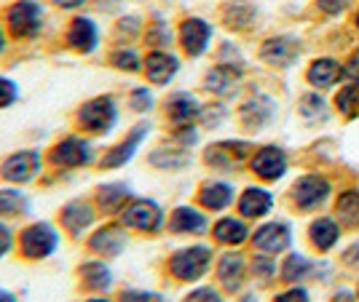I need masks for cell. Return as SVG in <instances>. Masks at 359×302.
<instances>
[{
    "instance_id": "10",
    "label": "cell",
    "mask_w": 359,
    "mask_h": 302,
    "mask_svg": "<svg viewBox=\"0 0 359 302\" xmlns=\"http://www.w3.org/2000/svg\"><path fill=\"white\" fill-rule=\"evenodd\" d=\"M252 171L260 180H279L287 171V155L279 148H263L255 152L252 158Z\"/></svg>"
},
{
    "instance_id": "32",
    "label": "cell",
    "mask_w": 359,
    "mask_h": 302,
    "mask_svg": "<svg viewBox=\"0 0 359 302\" xmlns=\"http://www.w3.org/2000/svg\"><path fill=\"white\" fill-rule=\"evenodd\" d=\"M150 164L158 168H180L188 164V152L182 150H169V148H164V150H156L153 155H150Z\"/></svg>"
},
{
    "instance_id": "53",
    "label": "cell",
    "mask_w": 359,
    "mask_h": 302,
    "mask_svg": "<svg viewBox=\"0 0 359 302\" xmlns=\"http://www.w3.org/2000/svg\"><path fill=\"white\" fill-rule=\"evenodd\" d=\"M357 24H359V14H357Z\"/></svg>"
},
{
    "instance_id": "9",
    "label": "cell",
    "mask_w": 359,
    "mask_h": 302,
    "mask_svg": "<svg viewBox=\"0 0 359 302\" xmlns=\"http://www.w3.org/2000/svg\"><path fill=\"white\" fill-rule=\"evenodd\" d=\"M330 193V182L319 174H309L292 187V201L298 209H314Z\"/></svg>"
},
{
    "instance_id": "19",
    "label": "cell",
    "mask_w": 359,
    "mask_h": 302,
    "mask_svg": "<svg viewBox=\"0 0 359 302\" xmlns=\"http://www.w3.org/2000/svg\"><path fill=\"white\" fill-rule=\"evenodd\" d=\"M198 201H201L204 209L220 212V209H225V206L233 201V187L225 185V182H207V185L198 190Z\"/></svg>"
},
{
    "instance_id": "17",
    "label": "cell",
    "mask_w": 359,
    "mask_h": 302,
    "mask_svg": "<svg viewBox=\"0 0 359 302\" xmlns=\"http://www.w3.org/2000/svg\"><path fill=\"white\" fill-rule=\"evenodd\" d=\"M260 57L269 64L287 67L290 62L298 57V43L290 41V38H271L269 43H263V48H260Z\"/></svg>"
},
{
    "instance_id": "16",
    "label": "cell",
    "mask_w": 359,
    "mask_h": 302,
    "mask_svg": "<svg viewBox=\"0 0 359 302\" xmlns=\"http://www.w3.org/2000/svg\"><path fill=\"white\" fill-rule=\"evenodd\" d=\"M252 241L257 249H263L269 254H276V252H282V249L290 246V230L282 222H271V225H263L255 233Z\"/></svg>"
},
{
    "instance_id": "41",
    "label": "cell",
    "mask_w": 359,
    "mask_h": 302,
    "mask_svg": "<svg viewBox=\"0 0 359 302\" xmlns=\"http://www.w3.org/2000/svg\"><path fill=\"white\" fill-rule=\"evenodd\" d=\"M252 271L257 278H271L273 275V259L271 257H255Z\"/></svg>"
},
{
    "instance_id": "43",
    "label": "cell",
    "mask_w": 359,
    "mask_h": 302,
    "mask_svg": "<svg viewBox=\"0 0 359 302\" xmlns=\"http://www.w3.org/2000/svg\"><path fill=\"white\" fill-rule=\"evenodd\" d=\"M276 302H309V294H306L303 289H290L285 294H279Z\"/></svg>"
},
{
    "instance_id": "34",
    "label": "cell",
    "mask_w": 359,
    "mask_h": 302,
    "mask_svg": "<svg viewBox=\"0 0 359 302\" xmlns=\"http://www.w3.org/2000/svg\"><path fill=\"white\" fill-rule=\"evenodd\" d=\"M309 271H311V262L303 259L300 254H292V257H287L285 268H282V275H285V281H300Z\"/></svg>"
},
{
    "instance_id": "35",
    "label": "cell",
    "mask_w": 359,
    "mask_h": 302,
    "mask_svg": "<svg viewBox=\"0 0 359 302\" xmlns=\"http://www.w3.org/2000/svg\"><path fill=\"white\" fill-rule=\"evenodd\" d=\"M300 113L309 118V121H322V118H327V110H325V102L314 96V94H306L303 99H300Z\"/></svg>"
},
{
    "instance_id": "11",
    "label": "cell",
    "mask_w": 359,
    "mask_h": 302,
    "mask_svg": "<svg viewBox=\"0 0 359 302\" xmlns=\"http://www.w3.org/2000/svg\"><path fill=\"white\" fill-rule=\"evenodd\" d=\"M91 252H97L100 257H118L126 246V236L118 225H105L100 227L94 236L89 238Z\"/></svg>"
},
{
    "instance_id": "5",
    "label": "cell",
    "mask_w": 359,
    "mask_h": 302,
    "mask_svg": "<svg viewBox=\"0 0 359 302\" xmlns=\"http://www.w3.org/2000/svg\"><path fill=\"white\" fill-rule=\"evenodd\" d=\"M123 222L129 227H135L140 233H156L161 222H164V212L158 203H153L148 198H137V201H129L123 209Z\"/></svg>"
},
{
    "instance_id": "44",
    "label": "cell",
    "mask_w": 359,
    "mask_h": 302,
    "mask_svg": "<svg viewBox=\"0 0 359 302\" xmlns=\"http://www.w3.org/2000/svg\"><path fill=\"white\" fill-rule=\"evenodd\" d=\"M346 3L348 0H319V8L327 11V14H338V11H344Z\"/></svg>"
},
{
    "instance_id": "42",
    "label": "cell",
    "mask_w": 359,
    "mask_h": 302,
    "mask_svg": "<svg viewBox=\"0 0 359 302\" xmlns=\"http://www.w3.org/2000/svg\"><path fill=\"white\" fill-rule=\"evenodd\" d=\"M188 302H223V300H220V294L215 289L204 287V289H196L194 294L188 297Z\"/></svg>"
},
{
    "instance_id": "4",
    "label": "cell",
    "mask_w": 359,
    "mask_h": 302,
    "mask_svg": "<svg viewBox=\"0 0 359 302\" xmlns=\"http://www.w3.org/2000/svg\"><path fill=\"white\" fill-rule=\"evenodd\" d=\"M43 24V11L35 0H19L8 8V32L14 38H35Z\"/></svg>"
},
{
    "instance_id": "52",
    "label": "cell",
    "mask_w": 359,
    "mask_h": 302,
    "mask_svg": "<svg viewBox=\"0 0 359 302\" xmlns=\"http://www.w3.org/2000/svg\"><path fill=\"white\" fill-rule=\"evenodd\" d=\"M89 302H110V300H89Z\"/></svg>"
},
{
    "instance_id": "3",
    "label": "cell",
    "mask_w": 359,
    "mask_h": 302,
    "mask_svg": "<svg viewBox=\"0 0 359 302\" xmlns=\"http://www.w3.org/2000/svg\"><path fill=\"white\" fill-rule=\"evenodd\" d=\"M212 262V252L207 246H188L169 259V271L177 281H196L201 278Z\"/></svg>"
},
{
    "instance_id": "48",
    "label": "cell",
    "mask_w": 359,
    "mask_h": 302,
    "mask_svg": "<svg viewBox=\"0 0 359 302\" xmlns=\"http://www.w3.org/2000/svg\"><path fill=\"white\" fill-rule=\"evenodd\" d=\"M0 302H16V297L11 292H0Z\"/></svg>"
},
{
    "instance_id": "45",
    "label": "cell",
    "mask_w": 359,
    "mask_h": 302,
    "mask_svg": "<svg viewBox=\"0 0 359 302\" xmlns=\"http://www.w3.org/2000/svg\"><path fill=\"white\" fill-rule=\"evenodd\" d=\"M11 236H14V233H11L8 227L0 225V257H3V254L11 249V243H14V238H11Z\"/></svg>"
},
{
    "instance_id": "20",
    "label": "cell",
    "mask_w": 359,
    "mask_h": 302,
    "mask_svg": "<svg viewBox=\"0 0 359 302\" xmlns=\"http://www.w3.org/2000/svg\"><path fill=\"white\" fill-rule=\"evenodd\" d=\"M62 222L70 233H83L94 222V209L86 201H73L62 209Z\"/></svg>"
},
{
    "instance_id": "24",
    "label": "cell",
    "mask_w": 359,
    "mask_h": 302,
    "mask_svg": "<svg viewBox=\"0 0 359 302\" xmlns=\"http://www.w3.org/2000/svg\"><path fill=\"white\" fill-rule=\"evenodd\" d=\"M81 278H83V287L86 289H94V292H100V289H107L110 287V278H113V273L107 268L105 262H100V259H91L86 265H81Z\"/></svg>"
},
{
    "instance_id": "26",
    "label": "cell",
    "mask_w": 359,
    "mask_h": 302,
    "mask_svg": "<svg viewBox=\"0 0 359 302\" xmlns=\"http://www.w3.org/2000/svg\"><path fill=\"white\" fill-rule=\"evenodd\" d=\"M204 227H207L204 214H198L191 206H180L172 214V230L175 233H201Z\"/></svg>"
},
{
    "instance_id": "8",
    "label": "cell",
    "mask_w": 359,
    "mask_h": 302,
    "mask_svg": "<svg viewBox=\"0 0 359 302\" xmlns=\"http://www.w3.org/2000/svg\"><path fill=\"white\" fill-rule=\"evenodd\" d=\"M212 27L204 19H185L180 24V45L185 48L188 57H201L210 45Z\"/></svg>"
},
{
    "instance_id": "46",
    "label": "cell",
    "mask_w": 359,
    "mask_h": 302,
    "mask_svg": "<svg viewBox=\"0 0 359 302\" xmlns=\"http://www.w3.org/2000/svg\"><path fill=\"white\" fill-rule=\"evenodd\" d=\"M86 0H54V6H60V8H81Z\"/></svg>"
},
{
    "instance_id": "25",
    "label": "cell",
    "mask_w": 359,
    "mask_h": 302,
    "mask_svg": "<svg viewBox=\"0 0 359 302\" xmlns=\"http://www.w3.org/2000/svg\"><path fill=\"white\" fill-rule=\"evenodd\" d=\"M129 198V187L126 185H102L100 190H97V206L102 209V212L113 214V212H121V206H123V201Z\"/></svg>"
},
{
    "instance_id": "40",
    "label": "cell",
    "mask_w": 359,
    "mask_h": 302,
    "mask_svg": "<svg viewBox=\"0 0 359 302\" xmlns=\"http://www.w3.org/2000/svg\"><path fill=\"white\" fill-rule=\"evenodd\" d=\"M132 105H135V110H140V113L150 110V107H153V96H150V91L148 89L132 91Z\"/></svg>"
},
{
    "instance_id": "30",
    "label": "cell",
    "mask_w": 359,
    "mask_h": 302,
    "mask_svg": "<svg viewBox=\"0 0 359 302\" xmlns=\"http://www.w3.org/2000/svg\"><path fill=\"white\" fill-rule=\"evenodd\" d=\"M247 236H250L247 225L239 222V220H233V217H225V220H220L215 225V238L220 243H241Z\"/></svg>"
},
{
    "instance_id": "2",
    "label": "cell",
    "mask_w": 359,
    "mask_h": 302,
    "mask_svg": "<svg viewBox=\"0 0 359 302\" xmlns=\"http://www.w3.org/2000/svg\"><path fill=\"white\" fill-rule=\"evenodd\" d=\"M60 246V236L57 227L48 222H35V225L25 227L19 236V249L25 259H46L48 254H54Z\"/></svg>"
},
{
    "instance_id": "47",
    "label": "cell",
    "mask_w": 359,
    "mask_h": 302,
    "mask_svg": "<svg viewBox=\"0 0 359 302\" xmlns=\"http://www.w3.org/2000/svg\"><path fill=\"white\" fill-rule=\"evenodd\" d=\"M346 73H348V78H359V54L357 57H351L348 67H346Z\"/></svg>"
},
{
    "instance_id": "36",
    "label": "cell",
    "mask_w": 359,
    "mask_h": 302,
    "mask_svg": "<svg viewBox=\"0 0 359 302\" xmlns=\"http://www.w3.org/2000/svg\"><path fill=\"white\" fill-rule=\"evenodd\" d=\"M113 64H116L118 70H126V73H137V70L142 67V59H140L137 51L123 48V51H116V54H113Z\"/></svg>"
},
{
    "instance_id": "31",
    "label": "cell",
    "mask_w": 359,
    "mask_h": 302,
    "mask_svg": "<svg viewBox=\"0 0 359 302\" xmlns=\"http://www.w3.org/2000/svg\"><path fill=\"white\" fill-rule=\"evenodd\" d=\"M30 201L19 190H0V217H22Z\"/></svg>"
},
{
    "instance_id": "12",
    "label": "cell",
    "mask_w": 359,
    "mask_h": 302,
    "mask_svg": "<svg viewBox=\"0 0 359 302\" xmlns=\"http://www.w3.org/2000/svg\"><path fill=\"white\" fill-rule=\"evenodd\" d=\"M145 134H148V126H145V123H142V126H137V129H132L129 134L123 136V142H118L116 148H110V150L105 152V158H102V168L123 166V164L135 155L137 145L145 139Z\"/></svg>"
},
{
    "instance_id": "38",
    "label": "cell",
    "mask_w": 359,
    "mask_h": 302,
    "mask_svg": "<svg viewBox=\"0 0 359 302\" xmlns=\"http://www.w3.org/2000/svg\"><path fill=\"white\" fill-rule=\"evenodd\" d=\"M121 302H164V297L153 294V292H135V289H129V292L121 294Z\"/></svg>"
},
{
    "instance_id": "50",
    "label": "cell",
    "mask_w": 359,
    "mask_h": 302,
    "mask_svg": "<svg viewBox=\"0 0 359 302\" xmlns=\"http://www.w3.org/2000/svg\"><path fill=\"white\" fill-rule=\"evenodd\" d=\"M3 45H6V35H3V27H0V51H3Z\"/></svg>"
},
{
    "instance_id": "14",
    "label": "cell",
    "mask_w": 359,
    "mask_h": 302,
    "mask_svg": "<svg viewBox=\"0 0 359 302\" xmlns=\"http://www.w3.org/2000/svg\"><path fill=\"white\" fill-rule=\"evenodd\" d=\"M250 155V145L247 142H220V145H212L207 150V164L217 168H231L236 166L239 161H244Z\"/></svg>"
},
{
    "instance_id": "13",
    "label": "cell",
    "mask_w": 359,
    "mask_h": 302,
    "mask_svg": "<svg viewBox=\"0 0 359 302\" xmlns=\"http://www.w3.org/2000/svg\"><path fill=\"white\" fill-rule=\"evenodd\" d=\"M97 41H100V32H97V24L91 19H86V16L73 19V24L67 30V43H70V48H75L78 54H91L97 48Z\"/></svg>"
},
{
    "instance_id": "23",
    "label": "cell",
    "mask_w": 359,
    "mask_h": 302,
    "mask_svg": "<svg viewBox=\"0 0 359 302\" xmlns=\"http://www.w3.org/2000/svg\"><path fill=\"white\" fill-rule=\"evenodd\" d=\"M273 115V102L266 99V96H255L247 105L241 107V121L247 123L250 129H260L263 123Z\"/></svg>"
},
{
    "instance_id": "18",
    "label": "cell",
    "mask_w": 359,
    "mask_h": 302,
    "mask_svg": "<svg viewBox=\"0 0 359 302\" xmlns=\"http://www.w3.org/2000/svg\"><path fill=\"white\" fill-rule=\"evenodd\" d=\"M166 115L175 126H191L196 121V115H198V102L191 94H175L166 102Z\"/></svg>"
},
{
    "instance_id": "37",
    "label": "cell",
    "mask_w": 359,
    "mask_h": 302,
    "mask_svg": "<svg viewBox=\"0 0 359 302\" xmlns=\"http://www.w3.org/2000/svg\"><path fill=\"white\" fill-rule=\"evenodd\" d=\"M16 99V83L8 78H0V110L8 105H14Z\"/></svg>"
},
{
    "instance_id": "1",
    "label": "cell",
    "mask_w": 359,
    "mask_h": 302,
    "mask_svg": "<svg viewBox=\"0 0 359 302\" xmlns=\"http://www.w3.org/2000/svg\"><path fill=\"white\" fill-rule=\"evenodd\" d=\"M116 121H118L116 102H113V96H107V94L105 96H94L89 102H83L81 110H78V126L94 136L107 134Z\"/></svg>"
},
{
    "instance_id": "28",
    "label": "cell",
    "mask_w": 359,
    "mask_h": 302,
    "mask_svg": "<svg viewBox=\"0 0 359 302\" xmlns=\"http://www.w3.org/2000/svg\"><path fill=\"white\" fill-rule=\"evenodd\" d=\"M338 78H341V67H338V62L332 59H319L309 67V80L319 89H330Z\"/></svg>"
},
{
    "instance_id": "39",
    "label": "cell",
    "mask_w": 359,
    "mask_h": 302,
    "mask_svg": "<svg viewBox=\"0 0 359 302\" xmlns=\"http://www.w3.org/2000/svg\"><path fill=\"white\" fill-rule=\"evenodd\" d=\"M354 99H357V86H346L341 94H338V107L344 110V113H351L354 110Z\"/></svg>"
},
{
    "instance_id": "6",
    "label": "cell",
    "mask_w": 359,
    "mask_h": 302,
    "mask_svg": "<svg viewBox=\"0 0 359 302\" xmlns=\"http://www.w3.org/2000/svg\"><path fill=\"white\" fill-rule=\"evenodd\" d=\"M48 161L60 168L83 166V164H89L91 161L89 142H83V139H78V136H65V139H60V142L51 148Z\"/></svg>"
},
{
    "instance_id": "21",
    "label": "cell",
    "mask_w": 359,
    "mask_h": 302,
    "mask_svg": "<svg viewBox=\"0 0 359 302\" xmlns=\"http://www.w3.org/2000/svg\"><path fill=\"white\" fill-rule=\"evenodd\" d=\"M244 257L241 254H225L217 265V275H220V284H223L228 292H236L244 281Z\"/></svg>"
},
{
    "instance_id": "15",
    "label": "cell",
    "mask_w": 359,
    "mask_h": 302,
    "mask_svg": "<svg viewBox=\"0 0 359 302\" xmlns=\"http://www.w3.org/2000/svg\"><path fill=\"white\" fill-rule=\"evenodd\" d=\"M177 70H180V62L172 54H164V51H153V54H148V59H145V76H148L150 83H158V86L169 83Z\"/></svg>"
},
{
    "instance_id": "7",
    "label": "cell",
    "mask_w": 359,
    "mask_h": 302,
    "mask_svg": "<svg viewBox=\"0 0 359 302\" xmlns=\"http://www.w3.org/2000/svg\"><path fill=\"white\" fill-rule=\"evenodd\" d=\"M38 171H41V152L22 150V152H14L11 158L3 161L0 177L8 182H16V185H22V182H30Z\"/></svg>"
},
{
    "instance_id": "49",
    "label": "cell",
    "mask_w": 359,
    "mask_h": 302,
    "mask_svg": "<svg viewBox=\"0 0 359 302\" xmlns=\"http://www.w3.org/2000/svg\"><path fill=\"white\" fill-rule=\"evenodd\" d=\"M351 300V294H338V302H348Z\"/></svg>"
},
{
    "instance_id": "29",
    "label": "cell",
    "mask_w": 359,
    "mask_h": 302,
    "mask_svg": "<svg viewBox=\"0 0 359 302\" xmlns=\"http://www.w3.org/2000/svg\"><path fill=\"white\" fill-rule=\"evenodd\" d=\"M239 67H215L210 70V76H207V89L215 91V94H228V91L236 86V80H239Z\"/></svg>"
},
{
    "instance_id": "51",
    "label": "cell",
    "mask_w": 359,
    "mask_h": 302,
    "mask_svg": "<svg viewBox=\"0 0 359 302\" xmlns=\"http://www.w3.org/2000/svg\"><path fill=\"white\" fill-rule=\"evenodd\" d=\"M241 302H255V297H244Z\"/></svg>"
},
{
    "instance_id": "27",
    "label": "cell",
    "mask_w": 359,
    "mask_h": 302,
    "mask_svg": "<svg viewBox=\"0 0 359 302\" xmlns=\"http://www.w3.org/2000/svg\"><path fill=\"white\" fill-rule=\"evenodd\" d=\"M338 236H341V230L335 225V220H330V217H322V220H316L314 225H311V243H314L316 249H322V252H327L330 246H335Z\"/></svg>"
},
{
    "instance_id": "22",
    "label": "cell",
    "mask_w": 359,
    "mask_h": 302,
    "mask_svg": "<svg viewBox=\"0 0 359 302\" xmlns=\"http://www.w3.org/2000/svg\"><path fill=\"white\" fill-rule=\"evenodd\" d=\"M271 203H273L271 193L260 190V187H247V190H244V196H241V201H239V209H241L244 217L255 220V217H263V214L269 212Z\"/></svg>"
},
{
    "instance_id": "33",
    "label": "cell",
    "mask_w": 359,
    "mask_h": 302,
    "mask_svg": "<svg viewBox=\"0 0 359 302\" xmlns=\"http://www.w3.org/2000/svg\"><path fill=\"white\" fill-rule=\"evenodd\" d=\"M338 217L348 225H359V193L348 190L338 198Z\"/></svg>"
}]
</instances>
